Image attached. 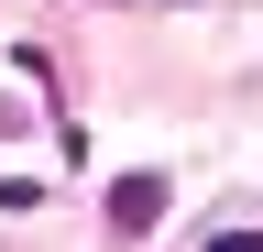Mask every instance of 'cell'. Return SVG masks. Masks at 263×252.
<instances>
[{"label": "cell", "instance_id": "1", "mask_svg": "<svg viewBox=\"0 0 263 252\" xmlns=\"http://www.w3.org/2000/svg\"><path fill=\"white\" fill-rule=\"evenodd\" d=\"M154 219H164V176H121V186H110V230H121V241H143Z\"/></svg>", "mask_w": 263, "mask_h": 252}, {"label": "cell", "instance_id": "2", "mask_svg": "<svg viewBox=\"0 0 263 252\" xmlns=\"http://www.w3.org/2000/svg\"><path fill=\"white\" fill-rule=\"evenodd\" d=\"M209 252H263V230H219V241H209Z\"/></svg>", "mask_w": 263, "mask_h": 252}]
</instances>
